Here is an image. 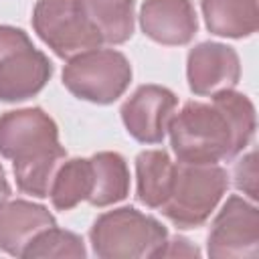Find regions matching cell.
<instances>
[{
	"label": "cell",
	"mask_w": 259,
	"mask_h": 259,
	"mask_svg": "<svg viewBox=\"0 0 259 259\" xmlns=\"http://www.w3.org/2000/svg\"><path fill=\"white\" fill-rule=\"evenodd\" d=\"M200 251L184 237H172L166 239V243L162 245V249L158 251L156 257H198Z\"/></svg>",
	"instance_id": "20"
},
{
	"label": "cell",
	"mask_w": 259,
	"mask_h": 259,
	"mask_svg": "<svg viewBox=\"0 0 259 259\" xmlns=\"http://www.w3.org/2000/svg\"><path fill=\"white\" fill-rule=\"evenodd\" d=\"M132 83V65L115 49H91L73 57L63 69V85L77 99L109 105Z\"/></svg>",
	"instance_id": "5"
},
{
	"label": "cell",
	"mask_w": 259,
	"mask_h": 259,
	"mask_svg": "<svg viewBox=\"0 0 259 259\" xmlns=\"http://www.w3.org/2000/svg\"><path fill=\"white\" fill-rule=\"evenodd\" d=\"M257 115L253 101L235 89L212 95L210 103L188 101L168 123L178 162L219 164L233 160L253 140Z\"/></svg>",
	"instance_id": "1"
},
{
	"label": "cell",
	"mask_w": 259,
	"mask_h": 259,
	"mask_svg": "<svg viewBox=\"0 0 259 259\" xmlns=\"http://www.w3.org/2000/svg\"><path fill=\"white\" fill-rule=\"evenodd\" d=\"M89 162L93 170V188L87 202L97 208L121 202L130 194V168L125 158L117 152H97Z\"/></svg>",
	"instance_id": "15"
},
{
	"label": "cell",
	"mask_w": 259,
	"mask_h": 259,
	"mask_svg": "<svg viewBox=\"0 0 259 259\" xmlns=\"http://www.w3.org/2000/svg\"><path fill=\"white\" fill-rule=\"evenodd\" d=\"M0 156L12 160L20 192L49 198L53 178L67 160L55 119L40 107L12 109L0 115Z\"/></svg>",
	"instance_id": "2"
},
{
	"label": "cell",
	"mask_w": 259,
	"mask_h": 259,
	"mask_svg": "<svg viewBox=\"0 0 259 259\" xmlns=\"http://www.w3.org/2000/svg\"><path fill=\"white\" fill-rule=\"evenodd\" d=\"M10 198V184H8V178H6V172H4V166L0 164V204L6 202Z\"/></svg>",
	"instance_id": "21"
},
{
	"label": "cell",
	"mask_w": 259,
	"mask_h": 259,
	"mask_svg": "<svg viewBox=\"0 0 259 259\" xmlns=\"http://www.w3.org/2000/svg\"><path fill=\"white\" fill-rule=\"evenodd\" d=\"M233 178H235V186L243 190V194H247L251 200H257V154L255 152H249L235 164Z\"/></svg>",
	"instance_id": "19"
},
{
	"label": "cell",
	"mask_w": 259,
	"mask_h": 259,
	"mask_svg": "<svg viewBox=\"0 0 259 259\" xmlns=\"http://www.w3.org/2000/svg\"><path fill=\"white\" fill-rule=\"evenodd\" d=\"M140 26L158 45L182 47L198 32V16L190 0H144Z\"/></svg>",
	"instance_id": "11"
},
{
	"label": "cell",
	"mask_w": 259,
	"mask_h": 259,
	"mask_svg": "<svg viewBox=\"0 0 259 259\" xmlns=\"http://www.w3.org/2000/svg\"><path fill=\"white\" fill-rule=\"evenodd\" d=\"M22 257L24 259H40V257L83 259V257H87V249H85L83 239L77 233L59 229L55 225V227H49L42 233H38L32 239V243L24 249Z\"/></svg>",
	"instance_id": "18"
},
{
	"label": "cell",
	"mask_w": 259,
	"mask_h": 259,
	"mask_svg": "<svg viewBox=\"0 0 259 259\" xmlns=\"http://www.w3.org/2000/svg\"><path fill=\"white\" fill-rule=\"evenodd\" d=\"M85 14L107 45H123L136 26L134 0H81Z\"/></svg>",
	"instance_id": "16"
},
{
	"label": "cell",
	"mask_w": 259,
	"mask_h": 259,
	"mask_svg": "<svg viewBox=\"0 0 259 259\" xmlns=\"http://www.w3.org/2000/svg\"><path fill=\"white\" fill-rule=\"evenodd\" d=\"M176 164L162 150H144L136 156V198L148 208H160L174 184Z\"/></svg>",
	"instance_id": "13"
},
{
	"label": "cell",
	"mask_w": 259,
	"mask_h": 259,
	"mask_svg": "<svg viewBox=\"0 0 259 259\" xmlns=\"http://www.w3.org/2000/svg\"><path fill=\"white\" fill-rule=\"evenodd\" d=\"M178 97L162 85H140L121 105L125 132L140 144H162Z\"/></svg>",
	"instance_id": "9"
},
{
	"label": "cell",
	"mask_w": 259,
	"mask_h": 259,
	"mask_svg": "<svg viewBox=\"0 0 259 259\" xmlns=\"http://www.w3.org/2000/svg\"><path fill=\"white\" fill-rule=\"evenodd\" d=\"M53 75V63L22 28L0 24V101L20 103L38 95Z\"/></svg>",
	"instance_id": "6"
},
{
	"label": "cell",
	"mask_w": 259,
	"mask_h": 259,
	"mask_svg": "<svg viewBox=\"0 0 259 259\" xmlns=\"http://www.w3.org/2000/svg\"><path fill=\"white\" fill-rule=\"evenodd\" d=\"M206 28L225 38H247L259 28L257 0H202Z\"/></svg>",
	"instance_id": "14"
},
{
	"label": "cell",
	"mask_w": 259,
	"mask_h": 259,
	"mask_svg": "<svg viewBox=\"0 0 259 259\" xmlns=\"http://www.w3.org/2000/svg\"><path fill=\"white\" fill-rule=\"evenodd\" d=\"M206 253L214 259H255L259 253V210L243 196H229L217 212Z\"/></svg>",
	"instance_id": "8"
},
{
	"label": "cell",
	"mask_w": 259,
	"mask_h": 259,
	"mask_svg": "<svg viewBox=\"0 0 259 259\" xmlns=\"http://www.w3.org/2000/svg\"><path fill=\"white\" fill-rule=\"evenodd\" d=\"M32 28L38 38L63 61L99 49L101 34L91 24L81 0H36Z\"/></svg>",
	"instance_id": "7"
},
{
	"label": "cell",
	"mask_w": 259,
	"mask_h": 259,
	"mask_svg": "<svg viewBox=\"0 0 259 259\" xmlns=\"http://www.w3.org/2000/svg\"><path fill=\"white\" fill-rule=\"evenodd\" d=\"M93 188V170L89 158L65 160L51 184V202L57 210H71L79 202L87 200Z\"/></svg>",
	"instance_id": "17"
},
{
	"label": "cell",
	"mask_w": 259,
	"mask_h": 259,
	"mask_svg": "<svg viewBox=\"0 0 259 259\" xmlns=\"http://www.w3.org/2000/svg\"><path fill=\"white\" fill-rule=\"evenodd\" d=\"M55 225L57 221L47 206L24 198H8L0 204V251L22 257L32 239Z\"/></svg>",
	"instance_id": "12"
},
{
	"label": "cell",
	"mask_w": 259,
	"mask_h": 259,
	"mask_svg": "<svg viewBox=\"0 0 259 259\" xmlns=\"http://www.w3.org/2000/svg\"><path fill=\"white\" fill-rule=\"evenodd\" d=\"M229 188V174L219 164L178 162L168 200L162 214L178 229L202 227Z\"/></svg>",
	"instance_id": "4"
},
{
	"label": "cell",
	"mask_w": 259,
	"mask_h": 259,
	"mask_svg": "<svg viewBox=\"0 0 259 259\" xmlns=\"http://www.w3.org/2000/svg\"><path fill=\"white\" fill-rule=\"evenodd\" d=\"M186 79L194 95L212 97L235 89L241 79V61L233 47L204 40L188 51Z\"/></svg>",
	"instance_id": "10"
},
{
	"label": "cell",
	"mask_w": 259,
	"mask_h": 259,
	"mask_svg": "<svg viewBox=\"0 0 259 259\" xmlns=\"http://www.w3.org/2000/svg\"><path fill=\"white\" fill-rule=\"evenodd\" d=\"M166 239V227L136 206H119L99 214L89 231L93 253L99 259L156 257Z\"/></svg>",
	"instance_id": "3"
}]
</instances>
